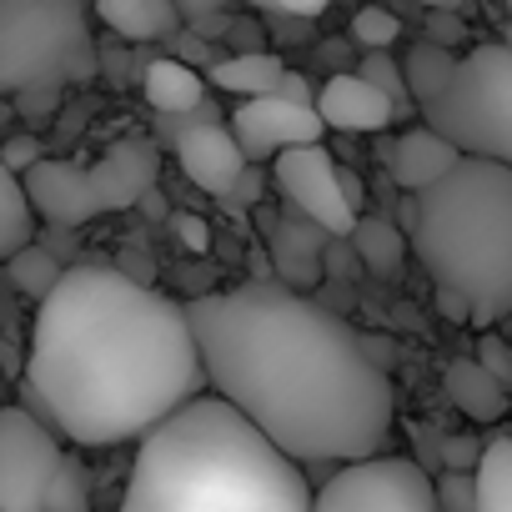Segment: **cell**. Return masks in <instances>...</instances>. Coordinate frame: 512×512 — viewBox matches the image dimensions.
<instances>
[{
    "label": "cell",
    "instance_id": "1",
    "mask_svg": "<svg viewBox=\"0 0 512 512\" xmlns=\"http://www.w3.org/2000/svg\"><path fill=\"white\" fill-rule=\"evenodd\" d=\"M186 327L211 397L292 462H357L392 432V382L367 342L282 282L196 297Z\"/></svg>",
    "mask_w": 512,
    "mask_h": 512
},
{
    "label": "cell",
    "instance_id": "2",
    "mask_svg": "<svg viewBox=\"0 0 512 512\" xmlns=\"http://www.w3.org/2000/svg\"><path fill=\"white\" fill-rule=\"evenodd\" d=\"M206 392L186 307L116 267H71L41 297L21 402L56 437L116 447Z\"/></svg>",
    "mask_w": 512,
    "mask_h": 512
},
{
    "label": "cell",
    "instance_id": "3",
    "mask_svg": "<svg viewBox=\"0 0 512 512\" xmlns=\"http://www.w3.org/2000/svg\"><path fill=\"white\" fill-rule=\"evenodd\" d=\"M136 442L121 512H312L302 462L211 392H196Z\"/></svg>",
    "mask_w": 512,
    "mask_h": 512
},
{
    "label": "cell",
    "instance_id": "4",
    "mask_svg": "<svg viewBox=\"0 0 512 512\" xmlns=\"http://www.w3.org/2000/svg\"><path fill=\"white\" fill-rule=\"evenodd\" d=\"M412 251L437 287L472 307V322L512 312V171L457 156L447 176L412 191Z\"/></svg>",
    "mask_w": 512,
    "mask_h": 512
},
{
    "label": "cell",
    "instance_id": "5",
    "mask_svg": "<svg viewBox=\"0 0 512 512\" xmlns=\"http://www.w3.org/2000/svg\"><path fill=\"white\" fill-rule=\"evenodd\" d=\"M96 71L86 0H0V96L86 81Z\"/></svg>",
    "mask_w": 512,
    "mask_h": 512
},
{
    "label": "cell",
    "instance_id": "6",
    "mask_svg": "<svg viewBox=\"0 0 512 512\" xmlns=\"http://www.w3.org/2000/svg\"><path fill=\"white\" fill-rule=\"evenodd\" d=\"M427 131H437L457 156H512V51L502 41L472 46V56H457L447 81L432 101L417 106Z\"/></svg>",
    "mask_w": 512,
    "mask_h": 512
},
{
    "label": "cell",
    "instance_id": "7",
    "mask_svg": "<svg viewBox=\"0 0 512 512\" xmlns=\"http://www.w3.org/2000/svg\"><path fill=\"white\" fill-rule=\"evenodd\" d=\"M312 512H437L432 477L412 457H357L342 462L312 497Z\"/></svg>",
    "mask_w": 512,
    "mask_h": 512
},
{
    "label": "cell",
    "instance_id": "8",
    "mask_svg": "<svg viewBox=\"0 0 512 512\" xmlns=\"http://www.w3.org/2000/svg\"><path fill=\"white\" fill-rule=\"evenodd\" d=\"M272 176H277L282 196L292 201V211L307 216L312 226H322L327 236H347L352 221L362 216V206L347 196V171L332 161V151L322 141L277 151L272 156Z\"/></svg>",
    "mask_w": 512,
    "mask_h": 512
},
{
    "label": "cell",
    "instance_id": "9",
    "mask_svg": "<svg viewBox=\"0 0 512 512\" xmlns=\"http://www.w3.org/2000/svg\"><path fill=\"white\" fill-rule=\"evenodd\" d=\"M61 452V437L26 407H0V512H41Z\"/></svg>",
    "mask_w": 512,
    "mask_h": 512
},
{
    "label": "cell",
    "instance_id": "10",
    "mask_svg": "<svg viewBox=\"0 0 512 512\" xmlns=\"http://www.w3.org/2000/svg\"><path fill=\"white\" fill-rule=\"evenodd\" d=\"M231 141L241 146L246 161H272L287 146H312L327 141V126L317 116V106L302 101H282V96H246L231 111Z\"/></svg>",
    "mask_w": 512,
    "mask_h": 512
},
{
    "label": "cell",
    "instance_id": "11",
    "mask_svg": "<svg viewBox=\"0 0 512 512\" xmlns=\"http://www.w3.org/2000/svg\"><path fill=\"white\" fill-rule=\"evenodd\" d=\"M26 201H31V211L41 216V221H51V226H61V231H76V226H86V221H96L101 216V201H96V191H91V176H86V166H71V161H36L31 171H26Z\"/></svg>",
    "mask_w": 512,
    "mask_h": 512
},
{
    "label": "cell",
    "instance_id": "12",
    "mask_svg": "<svg viewBox=\"0 0 512 512\" xmlns=\"http://www.w3.org/2000/svg\"><path fill=\"white\" fill-rule=\"evenodd\" d=\"M86 176L101 211H126L161 181V151L146 136H121L96 166H86Z\"/></svg>",
    "mask_w": 512,
    "mask_h": 512
},
{
    "label": "cell",
    "instance_id": "13",
    "mask_svg": "<svg viewBox=\"0 0 512 512\" xmlns=\"http://www.w3.org/2000/svg\"><path fill=\"white\" fill-rule=\"evenodd\" d=\"M176 166L191 186H201L206 196H221L246 171V156L221 121H191L176 131Z\"/></svg>",
    "mask_w": 512,
    "mask_h": 512
},
{
    "label": "cell",
    "instance_id": "14",
    "mask_svg": "<svg viewBox=\"0 0 512 512\" xmlns=\"http://www.w3.org/2000/svg\"><path fill=\"white\" fill-rule=\"evenodd\" d=\"M312 106H317L327 131H347V136H377V131H387L397 121V106L377 86H367L357 71L327 76V86L317 91Z\"/></svg>",
    "mask_w": 512,
    "mask_h": 512
},
{
    "label": "cell",
    "instance_id": "15",
    "mask_svg": "<svg viewBox=\"0 0 512 512\" xmlns=\"http://www.w3.org/2000/svg\"><path fill=\"white\" fill-rule=\"evenodd\" d=\"M267 246H272V272L292 287H307V282H322V246H327V231L312 226L307 216H272L267 221Z\"/></svg>",
    "mask_w": 512,
    "mask_h": 512
},
{
    "label": "cell",
    "instance_id": "16",
    "mask_svg": "<svg viewBox=\"0 0 512 512\" xmlns=\"http://www.w3.org/2000/svg\"><path fill=\"white\" fill-rule=\"evenodd\" d=\"M382 161H387V171H392V181H397L402 191H422V186H432L437 176H447V171L457 166V151H452L437 131L412 126V131H402L392 146H382Z\"/></svg>",
    "mask_w": 512,
    "mask_h": 512
},
{
    "label": "cell",
    "instance_id": "17",
    "mask_svg": "<svg viewBox=\"0 0 512 512\" xmlns=\"http://www.w3.org/2000/svg\"><path fill=\"white\" fill-rule=\"evenodd\" d=\"M141 96L161 111V116H191L206 106V81L201 71H191L186 61L166 56V61H151L141 71Z\"/></svg>",
    "mask_w": 512,
    "mask_h": 512
},
{
    "label": "cell",
    "instance_id": "18",
    "mask_svg": "<svg viewBox=\"0 0 512 512\" xmlns=\"http://www.w3.org/2000/svg\"><path fill=\"white\" fill-rule=\"evenodd\" d=\"M86 6L126 41H161L181 26L176 0H86Z\"/></svg>",
    "mask_w": 512,
    "mask_h": 512
},
{
    "label": "cell",
    "instance_id": "19",
    "mask_svg": "<svg viewBox=\"0 0 512 512\" xmlns=\"http://www.w3.org/2000/svg\"><path fill=\"white\" fill-rule=\"evenodd\" d=\"M442 387H447V402H452L457 412H467L472 422H502V412H507V387L492 382L472 357L447 362Z\"/></svg>",
    "mask_w": 512,
    "mask_h": 512
},
{
    "label": "cell",
    "instance_id": "20",
    "mask_svg": "<svg viewBox=\"0 0 512 512\" xmlns=\"http://www.w3.org/2000/svg\"><path fill=\"white\" fill-rule=\"evenodd\" d=\"M282 56H272V51H236V56H226V61H211L206 66V81L216 86V91H226V96H272L277 91V81H282Z\"/></svg>",
    "mask_w": 512,
    "mask_h": 512
},
{
    "label": "cell",
    "instance_id": "21",
    "mask_svg": "<svg viewBox=\"0 0 512 512\" xmlns=\"http://www.w3.org/2000/svg\"><path fill=\"white\" fill-rule=\"evenodd\" d=\"M472 512H512V437L507 432L482 437V452L472 467Z\"/></svg>",
    "mask_w": 512,
    "mask_h": 512
},
{
    "label": "cell",
    "instance_id": "22",
    "mask_svg": "<svg viewBox=\"0 0 512 512\" xmlns=\"http://www.w3.org/2000/svg\"><path fill=\"white\" fill-rule=\"evenodd\" d=\"M347 241H352L357 262H362L367 272H377V277H397L402 251H407V236H402L392 221H382V216H357L352 231H347Z\"/></svg>",
    "mask_w": 512,
    "mask_h": 512
},
{
    "label": "cell",
    "instance_id": "23",
    "mask_svg": "<svg viewBox=\"0 0 512 512\" xmlns=\"http://www.w3.org/2000/svg\"><path fill=\"white\" fill-rule=\"evenodd\" d=\"M0 267H6V282H11L21 297H36V302H41V297L61 282V272H66L61 256H56L51 246H41V241H26V246L11 251Z\"/></svg>",
    "mask_w": 512,
    "mask_h": 512
},
{
    "label": "cell",
    "instance_id": "24",
    "mask_svg": "<svg viewBox=\"0 0 512 512\" xmlns=\"http://www.w3.org/2000/svg\"><path fill=\"white\" fill-rule=\"evenodd\" d=\"M26 241H36V211L26 201L21 176L0 166V262H6L11 251H21Z\"/></svg>",
    "mask_w": 512,
    "mask_h": 512
},
{
    "label": "cell",
    "instance_id": "25",
    "mask_svg": "<svg viewBox=\"0 0 512 512\" xmlns=\"http://www.w3.org/2000/svg\"><path fill=\"white\" fill-rule=\"evenodd\" d=\"M452 51H442V46H432V41H417L397 66H402V91H407V101L412 106H422V101H432L437 96V86L447 81V71H452Z\"/></svg>",
    "mask_w": 512,
    "mask_h": 512
},
{
    "label": "cell",
    "instance_id": "26",
    "mask_svg": "<svg viewBox=\"0 0 512 512\" xmlns=\"http://www.w3.org/2000/svg\"><path fill=\"white\" fill-rule=\"evenodd\" d=\"M41 512H91V472L81 457L61 452L51 482H46V497H41Z\"/></svg>",
    "mask_w": 512,
    "mask_h": 512
},
{
    "label": "cell",
    "instance_id": "27",
    "mask_svg": "<svg viewBox=\"0 0 512 512\" xmlns=\"http://www.w3.org/2000/svg\"><path fill=\"white\" fill-rule=\"evenodd\" d=\"M397 36H402V21H397L387 6H362V11L352 16V41H357L362 51H392Z\"/></svg>",
    "mask_w": 512,
    "mask_h": 512
},
{
    "label": "cell",
    "instance_id": "28",
    "mask_svg": "<svg viewBox=\"0 0 512 512\" xmlns=\"http://www.w3.org/2000/svg\"><path fill=\"white\" fill-rule=\"evenodd\" d=\"M357 76H362L367 86H377V91H382L397 111L407 106V91H402V66L392 61V51H367V56H362V66H357Z\"/></svg>",
    "mask_w": 512,
    "mask_h": 512
},
{
    "label": "cell",
    "instance_id": "29",
    "mask_svg": "<svg viewBox=\"0 0 512 512\" xmlns=\"http://www.w3.org/2000/svg\"><path fill=\"white\" fill-rule=\"evenodd\" d=\"M432 502H437V512H472V472H447L442 467V477L432 487Z\"/></svg>",
    "mask_w": 512,
    "mask_h": 512
},
{
    "label": "cell",
    "instance_id": "30",
    "mask_svg": "<svg viewBox=\"0 0 512 512\" xmlns=\"http://www.w3.org/2000/svg\"><path fill=\"white\" fill-rule=\"evenodd\" d=\"M492 382H502V387H512V347L497 337V332H487L482 342H477V357H472Z\"/></svg>",
    "mask_w": 512,
    "mask_h": 512
},
{
    "label": "cell",
    "instance_id": "31",
    "mask_svg": "<svg viewBox=\"0 0 512 512\" xmlns=\"http://www.w3.org/2000/svg\"><path fill=\"white\" fill-rule=\"evenodd\" d=\"M477 452H482V442H477L472 432H452V437L437 442V467H447V472H472V467H477Z\"/></svg>",
    "mask_w": 512,
    "mask_h": 512
},
{
    "label": "cell",
    "instance_id": "32",
    "mask_svg": "<svg viewBox=\"0 0 512 512\" xmlns=\"http://www.w3.org/2000/svg\"><path fill=\"white\" fill-rule=\"evenodd\" d=\"M352 272H357L352 241L347 236H327V246H322V277L327 282H352Z\"/></svg>",
    "mask_w": 512,
    "mask_h": 512
},
{
    "label": "cell",
    "instance_id": "33",
    "mask_svg": "<svg viewBox=\"0 0 512 512\" xmlns=\"http://www.w3.org/2000/svg\"><path fill=\"white\" fill-rule=\"evenodd\" d=\"M216 201H221L226 211H231V206L241 211V206H256V201H262V171H256V161H246V171H241Z\"/></svg>",
    "mask_w": 512,
    "mask_h": 512
},
{
    "label": "cell",
    "instance_id": "34",
    "mask_svg": "<svg viewBox=\"0 0 512 512\" xmlns=\"http://www.w3.org/2000/svg\"><path fill=\"white\" fill-rule=\"evenodd\" d=\"M166 221H171V231H176V241H181L186 251H196V256L211 251V226H206L201 216H191V211H171Z\"/></svg>",
    "mask_w": 512,
    "mask_h": 512
},
{
    "label": "cell",
    "instance_id": "35",
    "mask_svg": "<svg viewBox=\"0 0 512 512\" xmlns=\"http://www.w3.org/2000/svg\"><path fill=\"white\" fill-rule=\"evenodd\" d=\"M41 156H46V151H41V141H36V136H11L6 146H0V166L16 171V176H26Z\"/></svg>",
    "mask_w": 512,
    "mask_h": 512
},
{
    "label": "cell",
    "instance_id": "36",
    "mask_svg": "<svg viewBox=\"0 0 512 512\" xmlns=\"http://www.w3.org/2000/svg\"><path fill=\"white\" fill-rule=\"evenodd\" d=\"M427 41L442 46V51H452L462 41V16L457 11H427Z\"/></svg>",
    "mask_w": 512,
    "mask_h": 512
},
{
    "label": "cell",
    "instance_id": "37",
    "mask_svg": "<svg viewBox=\"0 0 512 512\" xmlns=\"http://www.w3.org/2000/svg\"><path fill=\"white\" fill-rule=\"evenodd\" d=\"M251 6H262L272 16H292V21H317L332 0H251Z\"/></svg>",
    "mask_w": 512,
    "mask_h": 512
},
{
    "label": "cell",
    "instance_id": "38",
    "mask_svg": "<svg viewBox=\"0 0 512 512\" xmlns=\"http://www.w3.org/2000/svg\"><path fill=\"white\" fill-rule=\"evenodd\" d=\"M437 307H442L452 322H472V307H467L457 292H447V287H437Z\"/></svg>",
    "mask_w": 512,
    "mask_h": 512
},
{
    "label": "cell",
    "instance_id": "39",
    "mask_svg": "<svg viewBox=\"0 0 512 512\" xmlns=\"http://www.w3.org/2000/svg\"><path fill=\"white\" fill-rule=\"evenodd\" d=\"M136 206H141V211H146V216H151V221H166V216H171V211H166V196H161V191H156V186H151V191H146V196H141V201H136Z\"/></svg>",
    "mask_w": 512,
    "mask_h": 512
},
{
    "label": "cell",
    "instance_id": "40",
    "mask_svg": "<svg viewBox=\"0 0 512 512\" xmlns=\"http://www.w3.org/2000/svg\"><path fill=\"white\" fill-rule=\"evenodd\" d=\"M181 6H186L191 16H216V11H226V6H231V0H181ZM181 6H176V11H181Z\"/></svg>",
    "mask_w": 512,
    "mask_h": 512
},
{
    "label": "cell",
    "instance_id": "41",
    "mask_svg": "<svg viewBox=\"0 0 512 512\" xmlns=\"http://www.w3.org/2000/svg\"><path fill=\"white\" fill-rule=\"evenodd\" d=\"M422 6H427V11H457V16H462L467 0H422Z\"/></svg>",
    "mask_w": 512,
    "mask_h": 512
}]
</instances>
